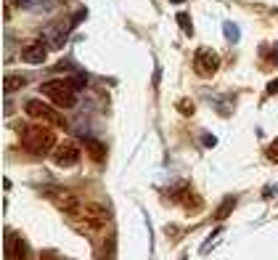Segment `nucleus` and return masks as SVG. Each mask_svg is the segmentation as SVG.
Segmentation results:
<instances>
[{
  "mask_svg": "<svg viewBox=\"0 0 278 260\" xmlns=\"http://www.w3.org/2000/svg\"><path fill=\"white\" fill-rule=\"evenodd\" d=\"M19 138H21V146L35 157L53 154V149H56V135H53V130L45 128L43 122L40 125H21Z\"/></svg>",
  "mask_w": 278,
  "mask_h": 260,
  "instance_id": "obj_1",
  "label": "nucleus"
},
{
  "mask_svg": "<svg viewBox=\"0 0 278 260\" xmlns=\"http://www.w3.org/2000/svg\"><path fill=\"white\" fill-rule=\"evenodd\" d=\"M40 93L53 106H61V109H69V106L77 104V88L72 80H48L40 85Z\"/></svg>",
  "mask_w": 278,
  "mask_h": 260,
  "instance_id": "obj_2",
  "label": "nucleus"
},
{
  "mask_svg": "<svg viewBox=\"0 0 278 260\" xmlns=\"http://www.w3.org/2000/svg\"><path fill=\"white\" fill-rule=\"evenodd\" d=\"M24 112H27V117L43 122V125H51V128H66L64 114H61L56 106L40 101V98H29V101L24 104Z\"/></svg>",
  "mask_w": 278,
  "mask_h": 260,
  "instance_id": "obj_3",
  "label": "nucleus"
},
{
  "mask_svg": "<svg viewBox=\"0 0 278 260\" xmlns=\"http://www.w3.org/2000/svg\"><path fill=\"white\" fill-rule=\"evenodd\" d=\"M220 69V56H218V51H212V48H199L194 53V72L199 74V77H204V80H210L215 77Z\"/></svg>",
  "mask_w": 278,
  "mask_h": 260,
  "instance_id": "obj_4",
  "label": "nucleus"
},
{
  "mask_svg": "<svg viewBox=\"0 0 278 260\" xmlns=\"http://www.w3.org/2000/svg\"><path fill=\"white\" fill-rule=\"evenodd\" d=\"M48 199H51L53 207L61 210V212H77V210H80V199H77L74 191H69V189H53V191H48Z\"/></svg>",
  "mask_w": 278,
  "mask_h": 260,
  "instance_id": "obj_5",
  "label": "nucleus"
},
{
  "mask_svg": "<svg viewBox=\"0 0 278 260\" xmlns=\"http://www.w3.org/2000/svg\"><path fill=\"white\" fill-rule=\"evenodd\" d=\"M82 220H85V226L93 228V231H101V228L106 226V220H109V212H106L104 204H85L82 207Z\"/></svg>",
  "mask_w": 278,
  "mask_h": 260,
  "instance_id": "obj_6",
  "label": "nucleus"
},
{
  "mask_svg": "<svg viewBox=\"0 0 278 260\" xmlns=\"http://www.w3.org/2000/svg\"><path fill=\"white\" fill-rule=\"evenodd\" d=\"M77 159H80V149H77L74 141L56 143V149H53V162H56L58 167H69V165H74Z\"/></svg>",
  "mask_w": 278,
  "mask_h": 260,
  "instance_id": "obj_7",
  "label": "nucleus"
},
{
  "mask_svg": "<svg viewBox=\"0 0 278 260\" xmlns=\"http://www.w3.org/2000/svg\"><path fill=\"white\" fill-rule=\"evenodd\" d=\"M29 247L19 234H5V260H27Z\"/></svg>",
  "mask_w": 278,
  "mask_h": 260,
  "instance_id": "obj_8",
  "label": "nucleus"
},
{
  "mask_svg": "<svg viewBox=\"0 0 278 260\" xmlns=\"http://www.w3.org/2000/svg\"><path fill=\"white\" fill-rule=\"evenodd\" d=\"M45 56H48V45L45 40H32L21 48V61L24 64H43Z\"/></svg>",
  "mask_w": 278,
  "mask_h": 260,
  "instance_id": "obj_9",
  "label": "nucleus"
},
{
  "mask_svg": "<svg viewBox=\"0 0 278 260\" xmlns=\"http://www.w3.org/2000/svg\"><path fill=\"white\" fill-rule=\"evenodd\" d=\"M13 5H19L21 11L29 13H45L53 8V0H13Z\"/></svg>",
  "mask_w": 278,
  "mask_h": 260,
  "instance_id": "obj_10",
  "label": "nucleus"
},
{
  "mask_svg": "<svg viewBox=\"0 0 278 260\" xmlns=\"http://www.w3.org/2000/svg\"><path fill=\"white\" fill-rule=\"evenodd\" d=\"M85 149H88V154L93 162H104V157H106V146L101 141H96V138H85Z\"/></svg>",
  "mask_w": 278,
  "mask_h": 260,
  "instance_id": "obj_11",
  "label": "nucleus"
},
{
  "mask_svg": "<svg viewBox=\"0 0 278 260\" xmlns=\"http://www.w3.org/2000/svg\"><path fill=\"white\" fill-rule=\"evenodd\" d=\"M24 85H27V77H24V74H5V77H3V90H5V93L21 90Z\"/></svg>",
  "mask_w": 278,
  "mask_h": 260,
  "instance_id": "obj_12",
  "label": "nucleus"
},
{
  "mask_svg": "<svg viewBox=\"0 0 278 260\" xmlns=\"http://www.w3.org/2000/svg\"><path fill=\"white\" fill-rule=\"evenodd\" d=\"M177 199H180V204H183V207H191V210H196L199 204H202V199H199V196H196L191 189H183Z\"/></svg>",
  "mask_w": 278,
  "mask_h": 260,
  "instance_id": "obj_13",
  "label": "nucleus"
},
{
  "mask_svg": "<svg viewBox=\"0 0 278 260\" xmlns=\"http://www.w3.org/2000/svg\"><path fill=\"white\" fill-rule=\"evenodd\" d=\"M222 35H225L228 43H238V40H241V29H238L233 21H222Z\"/></svg>",
  "mask_w": 278,
  "mask_h": 260,
  "instance_id": "obj_14",
  "label": "nucleus"
},
{
  "mask_svg": "<svg viewBox=\"0 0 278 260\" xmlns=\"http://www.w3.org/2000/svg\"><path fill=\"white\" fill-rule=\"evenodd\" d=\"M233 204H236V196H225V199H222V204L218 207V212H215V218H218V220L228 218V212L233 210Z\"/></svg>",
  "mask_w": 278,
  "mask_h": 260,
  "instance_id": "obj_15",
  "label": "nucleus"
},
{
  "mask_svg": "<svg viewBox=\"0 0 278 260\" xmlns=\"http://www.w3.org/2000/svg\"><path fill=\"white\" fill-rule=\"evenodd\" d=\"M177 24H180V29H183L188 37L194 35V24H191V16H188V13H183V11L177 13Z\"/></svg>",
  "mask_w": 278,
  "mask_h": 260,
  "instance_id": "obj_16",
  "label": "nucleus"
},
{
  "mask_svg": "<svg viewBox=\"0 0 278 260\" xmlns=\"http://www.w3.org/2000/svg\"><path fill=\"white\" fill-rule=\"evenodd\" d=\"M177 112L185 114V117H191V114L196 112V106H194V101H188V98H180V101H177Z\"/></svg>",
  "mask_w": 278,
  "mask_h": 260,
  "instance_id": "obj_17",
  "label": "nucleus"
},
{
  "mask_svg": "<svg viewBox=\"0 0 278 260\" xmlns=\"http://www.w3.org/2000/svg\"><path fill=\"white\" fill-rule=\"evenodd\" d=\"M265 157L270 159V162H276L278 165V138H273V143L265 149Z\"/></svg>",
  "mask_w": 278,
  "mask_h": 260,
  "instance_id": "obj_18",
  "label": "nucleus"
},
{
  "mask_svg": "<svg viewBox=\"0 0 278 260\" xmlns=\"http://www.w3.org/2000/svg\"><path fill=\"white\" fill-rule=\"evenodd\" d=\"M40 260H64L61 255H56V252H43L40 255Z\"/></svg>",
  "mask_w": 278,
  "mask_h": 260,
  "instance_id": "obj_19",
  "label": "nucleus"
},
{
  "mask_svg": "<svg viewBox=\"0 0 278 260\" xmlns=\"http://www.w3.org/2000/svg\"><path fill=\"white\" fill-rule=\"evenodd\" d=\"M202 143H204V146H215L218 138H215V135H202Z\"/></svg>",
  "mask_w": 278,
  "mask_h": 260,
  "instance_id": "obj_20",
  "label": "nucleus"
},
{
  "mask_svg": "<svg viewBox=\"0 0 278 260\" xmlns=\"http://www.w3.org/2000/svg\"><path fill=\"white\" fill-rule=\"evenodd\" d=\"M270 59H273V64L278 66V43H273V48H270Z\"/></svg>",
  "mask_w": 278,
  "mask_h": 260,
  "instance_id": "obj_21",
  "label": "nucleus"
},
{
  "mask_svg": "<svg viewBox=\"0 0 278 260\" xmlns=\"http://www.w3.org/2000/svg\"><path fill=\"white\" fill-rule=\"evenodd\" d=\"M268 93H270V96L278 93V80H270V82H268Z\"/></svg>",
  "mask_w": 278,
  "mask_h": 260,
  "instance_id": "obj_22",
  "label": "nucleus"
},
{
  "mask_svg": "<svg viewBox=\"0 0 278 260\" xmlns=\"http://www.w3.org/2000/svg\"><path fill=\"white\" fill-rule=\"evenodd\" d=\"M276 191H278V186H268L265 191H262V194H265V196H273V194H276Z\"/></svg>",
  "mask_w": 278,
  "mask_h": 260,
  "instance_id": "obj_23",
  "label": "nucleus"
},
{
  "mask_svg": "<svg viewBox=\"0 0 278 260\" xmlns=\"http://www.w3.org/2000/svg\"><path fill=\"white\" fill-rule=\"evenodd\" d=\"M172 3H183V0H172Z\"/></svg>",
  "mask_w": 278,
  "mask_h": 260,
  "instance_id": "obj_24",
  "label": "nucleus"
}]
</instances>
